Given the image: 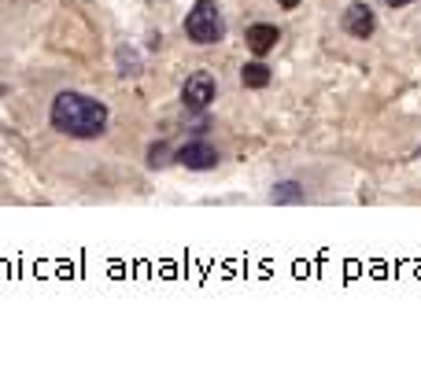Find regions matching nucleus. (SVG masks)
Instances as JSON below:
<instances>
[{
	"label": "nucleus",
	"mask_w": 421,
	"mask_h": 376,
	"mask_svg": "<svg viewBox=\"0 0 421 376\" xmlns=\"http://www.w3.org/2000/svg\"><path fill=\"white\" fill-rule=\"evenodd\" d=\"M278 4H281L285 11H292V8H300V0H278Z\"/></svg>",
	"instance_id": "nucleus-10"
},
{
	"label": "nucleus",
	"mask_w": 421,
	"mask_h": 376,
	"mask_svg": "<svg viewBox=\"0 0 421 376\" xmlns=\"http://www.w3.org/2000/svg\"><path fill=\"white\" fill-rule=\"evenodd\" d=\"M177 162H182L185 170H210L218 162V152L210 148V144H203V140H192V144H185V148L177 152Z\"/></svg>",
	"instance_id": "nucleus-4"
},
{
	"label": "nucleus",
	"mask_w": 421,
	"mask_h": 376,
	"mask_svg": "<svg viewBox=\"0 0 421 376\" xmlns=\"http://www.w3.org/2000/svg\"><path fill=\"white\" fill-rule=\"evenodd\" d=\"M278 41H281L278 26H266V23H255V26H248V34H244L248 52H255V56H266V52H273V48H278Z\"/></svg>",
	"instance_id": "nucleus-5"
},
{
	"label": "nucleus",
	"mask_w": 421,
	"mask_h": 376,
	"mask_svg": "<svg viewBox=\"0 0 421 376\" xmlns=\"http://www.w3.org/2000/svg\"><path fill=\"white\" fill-rule=\"evenodd\" d=\"M185 34H189V41H196V44H215L225 34L222 11H218L215 0H196V4H192L189 19H185Z\"/></svg>",
	"instance_id": "nucleus-2"
},
{
	"label": "nucleus",
	"mask_w": 421,
	"mask_h": 376,
	"mask_svg": "<svg viewBox=\"0 0 421 376\" xmlns=\"http://www.w3.org/2000/svg\"><path fill=\"white\" fill-rule=\"evenodd\" d=\"M148 159H152V166H163V159H167V148H163V144H155V148L148 152Z\"/></svg>",
	"instance_id": "nucleus-9"
},
{
	"label": "nucleus",
	"mask_w": 421,
	"mask_h": 376,
	"mask_svg": "<svg viewBox=\"0 0 421 376\" xmlns=\"http://www.w3.org/2000/svg\"><path fill=\"white\" fill-rule=\"evenodd\" d=\"M303 200V188L296 181H281L273 185V203H300Z\"/></svg>",
	"instance_id": "nucleus-8"
},
{
	"label": "nucleus",
	"mask_w": 421,
	"mask_h": 376,
	"mask_svg": "<svg viewBox=\"0 0 421 376\" xmlns=\"http://www.w3.org/2000/svg\"><path fill=\"white\" fill-rule=\"evenodd\" d=\"M403 4H414V0H388V8H403Z\"/></svg>",
	"instance_id": "nucleus-11"
},
{
	"label": "nucleus",
	"mask_w": 421,
	"mask_h": 376,
	"mask_svg": "<svg viewBox=\"0 0 421 376\" xmlns=\"http://www.w3.org/2000/svg\"><path fill=\"white\" fill-rule=\"evenodd\" d=\"M182 100H185V107H192V111H203L210 100H215V78H210L207 71L189 74L185 89H182Z\"/></svg>",
	"instance_id": "nucleus-3"
},
{
	"label": "nucleus",
	"mask_w": 421,
	"mask_h": 376,
	"mask_svg": "<svg viewBox=\"0 0 421 376\" xmlns=\"http://www.w3.org/2000/svg\"><path fill=\"white\" fill-rule=\"evenodd\" d=\"M52 126L67 137L93 140L107 129V107L85 92H59L52 100Z\"/></svg>",
	"instance_id": "nucleus-1"
},
{
	"label": "nucleus",
	"mask_w": 421,
	"mask_h": 376,
	"mask_svg": "<svg viewBox=\"0 0 421 376\" xmlns=\"http://www.w3.org/2000/svg\"><path fill=\"white\" fill-rule=\"evenodd\" d=\"M344 30H348L351 37L366 41L369 34H374V11H369L366 4H348V11H344Z\"/></svg>",
	"instance_id": "nucleus-6"
},
{
	"label": "nucleus",
	"mask_w": 421,
	"mask_h": 376,
	"mask_svg": "<svg viewBox=\"0 0 421 376\" xmlns=\"http://www.w3.org/2000/svg\"><path fill=\"white\" fill-rule=\"evenodd\" d=\"M240 81H244L248 89H263V85H270V67L266 63H248V67L240 71Z\"/></svg>",
	"instance_id": "nucleus-7"
}]
</instances>
